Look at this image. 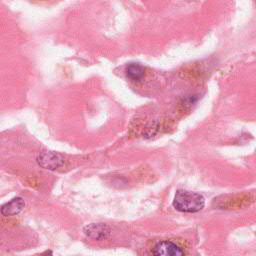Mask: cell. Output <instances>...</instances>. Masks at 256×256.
Wrapping results in <instances>:
<instances>
[{
	"label": "cell",
	"mask_w": 256,
	"mask_h": 256,
	"mask_svg": "<svg viewBox=\"0 0 256 256\" xmlns=\"http://www.w3.org/2000/svg\"><path fill=\"white\" fill-rule=\"evenodd\" d=\"M173 206L180 212L196 213L204 208L205 199L201 194L197 192L179 189L175 193Z\"/></svg>",
	"instance_id": "obj_1"
},
{
	"label": "cell",
	"mask_w": 256,
	"mask_h": 256,
	"mask_svg": "<svg viewBox=\"0 0 256 256\" xmlns=\"http://www.w3.org/2000/svg\"><path fill=\"white\" fill-rule=\"evenodd\" d=\"M37 163L44 169L56 170L64 165L65 159L59 153L53 151H45L37 157Z\"/></svg>",
	"instance_id": "obj_2"
},
{
	"label": "cell",
	"mask_w": 256,
	"mask_h": 256,
	"mask_svg": "<svg viewBox=\"0 0 256 256\" xmlns=\"http://www.w3.org/2000/svg\"><path fill=\"white\" fill-rule=\"evenodd\" d=\"M154 256H185L184 251L174 242L163 240L158 242L153 249Z\"/></svg>",
	"instance_id": "obj_3"
},
{
	"label": "cell",
	"mask_w": 256,
	"mask_h": 256,
	"mask_svg": "<svg viewBox=\"0 0 256 256\" xmlns=\"http://www.w3.org/2000/svg\"><path fill=\"white\" fill-rule=\"evenodd\" d=\"M86 236L95 240H104L110 235V228L104 223H91L83 229Z\"/></svg>",
	"instance_id": "obj_4"
},
{
	"label": "cell",
	"mask_w": 256,
	"mask_h": 256,
	"mask_svg": "<svg viewBox=\"0 0 256 256\" xmlns=\"http://www.w3.org/2000/svg\"><path fill=\"white\" fill-rule=\"evenodd\" d=\"M25 206V201L21 197L13 198L11 201L5 203L1 207V214L3 216H14L19 214Z\"/></svg>",
	"instance_id": "obj_5"
},
{
	"label": "cell",
	"mask_w": 256,
	"mask_h": 256,
	"mask_svg": "<svg viewBox=\"0 0 256 256\" xmlns=\"http://www.w3.org/2000/svg\"><path fill=\"white\" fill-rule=\"evenodd\" d=\"M144 67L138 63H130L126 67V76L132 81H139L144 77Z\"/></svg>",
	"instance_id": "obj_6"
},
{
	"label": "cell",
	"mask_w": 256,
	"mask_h": 256,
	"mask_svg": "<svg viewBox=\"0 0 256 256\" xmlns=\"http://www.w3.org/2000/svg\"><path fill=\"white\" fill-rule=\"evenodd\" d=\"M38 256H53V255H52V252H51L50 250H47V251L41 253V254L38 255Z\"/></svg>",
	"instance_id": "obj_7"
}]
</instances>
